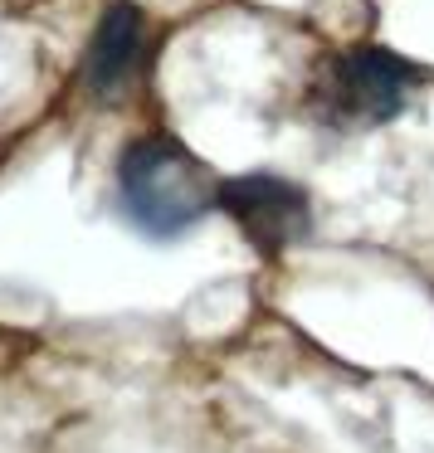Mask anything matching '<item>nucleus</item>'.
<instances>
[{
  "label": "nucleus",
  "instance_id": "3",
  "mask_svg": "<svg viewBox=\"0 0 434 453\" xmlns=\"http://www.w3.org/2000/svg\"><path fill=\"white\" fill-rule=\"evenodd\" d=\"M220 210L244 229L259 254L278 258L313 234V196L274 171H244L220 186Z\"/></svg>",
  "mask_w": 434,
  "mask_h": 453
},
{
  "label": "nucleus",
  "instance_id": "1",
  "mask_svg": "<svg viewBox=\"0 0 434 453\" xmlns=\"http://www.w3.org/2000/svg\"><path fill=\"white\" fill-rule=\"evenodd\" d=\"M220 186L225 180L186 142L167 137V132H147V137L128 142V151L118 157V210L137 234L161 239V244L190 234L200 219L215 215Z\"/></svg>",
  "mask_w": 434,
  "mask_h": 453
},
{
  "label": "nucleus",
  "instance_id": "2",
  "mask_svg": "<svg viewBox=\"0 0 434 453\" xmlns=\"http://www.w3.org/2000/svg\"><path fill=\"white\" fill-rule=\"evenodd\" d=\"M420 69L381 44H352L327 54L307 79V118L327 132H371L405 112Z\"/></svg>",
  "mask_w": 434,
  "mask_h": 453
},
{
  "label": "nucleus",
  "instance_id": "4",
  "mask_svg": "<svg viewBox=\"0 0 434 453\" xmlns=\"http://www.w3.org/2000/svg\"><path fill=\"white\" fill-rule=\"evenodd\" d=\"M147 69V15L132 0H112L83 50V83L93 98H118Z\"/></svg>",
  "mask_w": 434,
  "mask_h": 453
}]
</instances>
